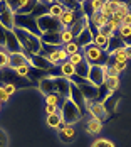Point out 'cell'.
I'll return each mask as SVG.
<instances>
[{"label":"cell","instance_id":"6da1fadb","mask_svg":"<svg viewBox=\"0 0 131 147\" xmlns=\"http://www.w3.org/2000/svg\"><path fill=\"white\" fill-rule=\"evenodd\" d=\"M84 59L87 61L89 66H106L109 61V54L104 49H99L94 44H89L84 47Z\"/></svg>","mask_w":131,"mask_h":147},{"label":"cell","instance_id":"7a4b0ae2","mask_svg":"<svg viewBox=\"0 0 131 147\" xmlns=\"http://www.w3.org/2000/svg\"><path fill=\"white\" fill-rule=\"evenodd\" d=\"M0 73H2V81H3V85H12L17 88H27V86H34L35 83H32L29 78H22V76H19V74L15 73V69L12 68H3V69H0Z\"/></svg>","mask_w":131,"mask_h":147},{"label":"cell","instance_id":"3957f363","mask_svg":"<svg viewBox=\"0 0 131 147\" xmlns=\"http://www.w3.org/2000/svg\"><path fill=\"white\" fill-rule=\"evenodd\" d=\"M81 117H82V115H81L79 108H77L69 98L64 100L62 107H61V118H62V122H64L66 125H74L76 122L81 120Z\"/></svg>","mask_w":131,"mask_h":147},{"label":"cell","instance_id":"277c9868","mask_svg":"<svg viewBox=\"0 0 131 147\" xmlns=\"http://www.w3.org/2000/svg\"><path fill=\"white\" fill-rule=\"evenodd\" d=\"M37 27L41 30V34H51V32H62L64 27L61 24L57 17H52V15H44V17H39L37 19Z\"/></svg>","mask_w":131,"mask_h":147},{"label":"cell","instance_id":"5b68a950","mask_svg":"<svg viewBox=\"0 0 131 147\" xmlns=\"http://www.w3.org/2000/svg\"><path fill=\"white\" fill-rule=\"evenodd\" d=\"M15 29H24L27 32H32L37 37L42 36L37 27V19H34L32 15H15Z\"/></svg>","mask_w":131,"mask_h":147},{"label":"cell","instance_id":"8992f818","mask_svg":"<svg viewBox=\"0 0 131 147\" xmlns=\"http://www.w3.org/2000/svg\"><path fill=\"white\" fill-rule=\"evenodd\" d=\"M86 110L91 113V118H96L99 122H106L108 120V112H106V108H104L102 103L86 102Z\"/></svg>","mask_w":131,"mask_h":147},{"label":"cell","instance_id":"52a82bcc","mask_svg":"<svg viewBox=\"0 0 131 147\" xmlns=\"http://www.w3.org/2000/svg\"><path fill=\"white\" fill-rule=\"evenodd\" d=\"M87 80H89V83H92L98 88L104 85V80H106L104 66H91L89 68V74H87Z\"/></svg>","mask_w":131,"mask_h":147},{"label":"cell","instance_id":"ba28073f","mask_svg":"<svg viewBox=\"0 0 131 147\" xmlns=\"http://www.w3.org/2000/svg\"><path fill=\"white\" fill-rule=\"evenodd\" d=\"M69 100L79 108L81 115L86 113V98H84V95L81 93V90L77 88L76 85H72V83H71V95H69Z\"/></svg>","mask_w":131,"mask_h":147},{"label":"cell","instance_id":"9c48e42d","mask_svg":"<svg viewBox=\"0 0 131 147\" xmlns=\"http://www.w3.org/2000/svg\"><path fill=\"white\" fill-rule=\"evenodd\" d=\"M54 85H56V93L62 100H67L71 95V81L67 78H52Z\"/></svg>","mask_w":131,"mask_h":147},{"label":"cell","instance_id":"30bf717a","mask_svg":"<svg viewBox=\"0 0 131 147\" xmlns=\"http://www.w3.org/2000/svg\"><path fill=\"white\" fill-rule=\"evenodd\" d=\"M5 47H7V53L15 54V53H24L22 46L19 42L17 36L14 34V30H7V39H5Z\"/></svg>","mask_w":131,"mask_h":147},{"label":"cell","instance_id":"8fae6325","mask_svg":"<svg viewBox=\"0 0 131 147\" xmlns=\"http://www.w3.org/2000/svg\"><path fill=\"white\" fill-rule=\"evenodd\" d=\"M20 66H30V59L24 53H15V54L9 53V68L17 69Z\"/></svg>","mask_w":131,"mask_h":147},{"label":"cell","instance_id":"7c38bea8","mask_svg":"<svg viewBox=\"0 0 131 147\" xmlns=\"http://www.w3.org/2000/svg\"><path fill=\"white\" fill-rule=\"evenodd\" d=\"M30 66H34L37 69H42V71H49L51 68H54L51 64V61L45 56H42V54H32L30 56Z\"/></svg>","mask_w":131,"mask_h":147},{"label":"cell","instance_id":"4fadbf2b","mask_svg":"<svg viewBox=\"0 0 131 147\" xmlns=\"http://www.w3.org/2000/svg\"><path fill=\"white\" fill-rule=\"evenodd\" d=\"M126 44H124V41L118 36V34H113L111 37H109V41H108V47H106V53L109 54V56H113L116 51L119 49H124Z\"/></svg>","mask_w":131,"mask_h":147},{"label":"cell","instance_id":"5bb4252c","mask_svg":"<svg viewBox=\"0 0 131 147\" xmlns=\"http://www.w3.org/2000/svg\"><path fill=\"white\" fill-rule=\"evenodd\" d=\"M77 88L81 90V93L84 95L86 102H96V100H98V93H99V88H98V86H94L92 83L81 85V86H77Z\"/></svg>","mask_w":131,"mask_h":147},{"label":"cell","instance_id":"9a60e30c","mask_svg":"<svg viewBox=\"0 0 131 147\" xmlns=\"http://www.w3.org/2000/svg\"><path fill=\"white\" fill-rule=\"evenodd\" d=\"M0 26L5 30H14L15 29V14L9 9L3 14H0Z\"/></svg>","mask_w":131,"mask_h":147},{"label":"cell","instance_id":"2e32d148","mask_svg":"<svg viewBox=\"0 0 131 147\" xmlns=\"http://www.w3.org/2000/svg\"><path fill=\"white\" fill-rule=\"evenodd\" d=\"M41 42H42V44H47V46H54V47H61V44H64L59 32L42 34V36H41Z\"/></svg>","mask_w":131,"mask_h":147},{"label":"cell","instance_id":"e0dca14e","mask_svg":"<svg viewBox=\"0 0 131 147\" xmlns=\"http://www.w3.org/2000/svg\"><path fill=\"white\" fill-rule=\"evenodd\" d=\"M74 42L77 44V47L79 49H84L86 46L92 44V36H91V32H89V29H84L76 39H74Z\"/></svg>","mask_w":131,"mask_h":147},{"label":"cell","instance_id":"ac0fdd59","mask_svg":"<svg viewBox=\"0 0 131 147\" xmlns=\"http://www.w3.org/2000/svg\"><path fill=\"white\" fill-rule=\"evenodd\" d=\"M49 12H51L49 2H37L30 15H32L34 19H39V17H44V15H49Z\"/></svg>","mask_w":131,"mask_h":147},{"label":"cell","instance_id":"d6986e66","mask_svg":"<svg viewBox=\"0 0 131 147\" xmlns=\"http://www.w3.org/2000/svg\"><path fill=\"white\" fill-rule=\"evenodd\" d=\"M39 90L42 91L44 95L47 96V95H52V93H56V85H54V80L52 78H44L41 80V83H39Z\"/></svg>","mask_w":131,"mask_h":147},{"label":"cell","instance_id":"ffe728a7","mask_svg":"<svg viewBox=\"0 0 131 147\" xmlns=\"http://www.w3.org/2000/svg\"><path fill=\"white\" fill-rule=\"evenodd\" d=\"M59 139L64 142V144H71L76 140V130H74L72 125H67L64 130H61L59 132Z\"/></svg>","mask_w":131,"mask_h":147},{"label":"cell","instance_id":"44dd1931","mask_svg":"<svg viewBox=\"0 0 131 147\" xmlns=\"http://www.w3.org/2000/svg\"><path fill=\"white\" fill-rule=\"evenodd\" d=\"M27 78H29L32 83H35V81H39V83H41V80L47 78V71H42V69H37V68L30 66V68H29V74H27Z\"/></svg>","mask_w":131,"mask_h":147},{"label":"cell","instance_id":"7402d4cb","mask_svg":"<svg viewBox=\"0 0 131 147\" xmlns=\"http://www.w3.org/2000/svg\"><path fill=\"white\" fill-rule=\"evenodd\" d=\"M89 64H87L86 59H82L79 64H76L74 66V74H77L79 78H84V80H87V74H89Z\"/></svg>","mask_w":131,"mask_h":147},{"label":"cell","instance_id":"603a6c76","mask_svg":"<svg viewBox=\"0 0 131 147\" xmlns=\"http://www.w3.org/2000/svg\"><path fill=\"white\" fill-rule=\"evenodd\" d=\"M84 29H87V17H82L81 20H77V22H76V24H74L69 30H71L72 37L76 39V37H77V36H79V34H81Z\"/></svg>","mask_w":131,"mask_h":147},{"label":"cell","instance_id":"cb8c5ba5","mask_svg":"<svg viewBox=\"0 0 131 147\" xmlns=\"http://www.w3.org/2000/svg\"><path fill=\"white\" fill-rule=\"evenodd\" d=\"M87 20H89L91 24H94L98 29H99V27H102V26H106V24L109 22V19H108V17H104L101 12H96V14H92L89 19H87Z\"/></svg>","mask_w":131,"mask_h":147},{"label":"cell","instance_id":"d4e9b609","mask_svg":"<svg viewBox=\"0 0 131 147\" xmlns=\"http://www.w3.org/2000/svg\"><path fill=\"white\" fill-rule=\"evenodd\" d=\"M35 3H37V0H25V3L15 12V15H30L34 7H35Z\"/></svg>","mask_w":131,"mask_h":147},{"label":"cell","instance_id":"484cf974","mask_svg":"<svg viewBox=\"0 0 131 147\" xmlns=\"http://www.w3.org/2000/svg\"><path fill=\"white\" fill-rule=\"evenodd\" d=\"M86 129L89 134H99L102 129V122L96 120V118H89V122L86 123Z\"/></svg>","mask_w":131,"mask_h":147},{"label":"cell","instance_id":"4316f807","mask_svg":"<svg viewBox=\"0 0 131 147\" xmlns=\"http://www.w3.org/2000/svg\"><path fill=\"white\" fill-rule=\"evenodd\" d=\"M49 5H51V12L49 14L52 15V17H61V15L64 14V7L59 3V2H49Z\"/></svg>","mask_w":131,"mask_h":147},{"label":"cell","instance_id":"83f0119b","mask_svg":"<svg viewBox=\"0 0 131 147\" xmlns=\"http://www.w3.org/2000/svg\"><path fill=\"white\" fill-rule=\"evenodd\" d=\"M61 73H62V78H71L74 74V66L69 63V61H66V63H62L61 64Z\"/></svg>","mask_w":131,"mask_h":147},{"label":"cell","instance_id":"f1b7e54d","mask_svg":"<svg viewBox=\"0 0 131 147\" xmlns=\"http://www.w3.org/2000/svg\"><path fill=\"white\" fill-rule=\"evenodd\" d=\"M104 86L109 90V91H116L119 88V80L118 78H111V76H106V80H104Z\"/></svg>","mask_w":131,"mask_h":147},{"label":"cell","instance_id":"f546056e","mask_svg":"<svg viewBox=\"0 0 131 147\" xmlns=\"http://www.w3.org/2000/svg\"><path fill=\"white\" fill-rule=\"evenodd\" d=\"M108 37H104V36H101V34H98L94 39H92V44L96 46V47H99V49H104L106 51V47H108Z\"/></svg>","mask_w":131,"mask_h":147},{"label":"cell","instance_id":"4dcf8cb0","mask_svg":"<svg viewBox=\"0 0 131 147\" xmlns=\"http://www.w3.org/2000/svg\"><path fill=\"white\" fill-rule=\"evenodd\" d=\"M45 103H47V105H56V107H59V103H61V107H62L64 100L59 96L57 93H52V95H47V96H45Z\"/></svg>","mask_w":131,"mask_h":147},{"label":"cell","instance_id":"1f68e13d","mask_svg":"<svg viewBox=\"0 0 131 147\" xmlns=\"http://www.w3.org/2000/svg\"><path fill=\"white\" fill-rule=\"evenodd\" d=\"M111 96H113V95H111ZM111 96H109L108 100H104V103H102L108 113H109V112H113V110L116 108V103H118V98H111Z\"/></svg>","mask_w":131,"mask_h":147},{"label":"cell","instance_id":"d6a6232c","mask_svg":"<svg viewBox=\"0 0 131 147\" xmlns=\"http://www.w3.org/2000/svg\"><path fill=\"white\" fill-rule=\"evenodd\" d=\"M61 122H62V118H61V112H59V113H54V115H49V117H47V123H49L51 127H57Z\"/></svg>","mask_w":131,"mask_h":147},{"label":"cell","instance_id":"836d02e7","mask_svg":"<svg viewBox=\"0 0 131 147\" xmlns=\"http://www.w3.org/2000/svg\"><path fill=\"white\" fill-rule=\"evenodd\" d=\"M81 7H82V12H84V15H86L87 19L94 14V10H92V2H81Z\"/></svg>","mask_w":131,"mask_h":147},{"label":"cell","instance_id":"e575fe53","mask_svg":"<svg viewBox=\"0 0 131 147\" xmlns=\"http://www.w3.org/2000/svg\"><path fill=\"white\" fill-rule=\"evenodd\" d=\"M61 37H62V42H64V46L69 44V42H74V37L72 34H71V30L69 29H64L62 32H61Z\"/></svg>","mask_w":131,"mask_h":147},{"label":"cell","instance_id":"d590c367","mask_svg":"<svg viewBox=\"0 0 131 147\" xmlns=\"http://www.w3.org/2000/svg\"><path fill=\"white\" fill-rule=\"evenodd\" d=\"M64 51L67 53V56H72V54H76V53H79L81 49L77 47V44H76V42H69V44L64 46Z\"/></svg>","mask_w":131,"mask_h":147},{"label":"cell","instance_id":"8d00e7d4","mask_svg":"<svg viewBox=\"0 0 131 147\" xmlns=\"http://www.w3.org/2000/svg\"><path fill=\"white\" fill-rule=\"evenodd\" d=\"M9 68V53L7 51H0V69Z\"/></svg>","mask_w":131,"mask_h":147},{"label":"cell","instance_id":"74e56055","mask_svg":"<svg viewBox=\"0 0 131 147\" xmlns=\"http://www.w3.org/2000/svg\"><path fill=\"white\" fill-rule=\"evenodd\" d=\"M7 3H9V9L15 14V12H17V10L25 3V0H14V2H7Z\"/></svg>","mask_w":131,"mask_h":147},{"label":"cell","instance_id":"f35d334b","mask_svg":"<svg viewBox=\"0 0 131 147\" xmlns=\"http://www.w3.org/2000/svg\"><path fill=\"white\" fill-rule=\"evenodd\" d=\"M82 59H84V56H82V53L79 51V53H76V54H72V56H69V59H67V61H69L72 66H76V64H79Z\"/></svg>","mask_w":131,"mask_h":147},{"label":"cell","instance_id":"ab89813d","mask_svg":"<svg viewBox=\"0 0 131 147\" xmlns=\"http://www.w3.org/2000/svg\"><path fill=\"white\" fill-rule=\"evenodd\" d=\"M121 7H123V3H121V2H108V9H109V12H111V14H118Z\"/></svg>","mask_w":131,"mask_h":147},{"label":"cell","instance_id":"60d3db41","mask_svg":"<svg viewBox=\"0 0 131 147\" xmlns=\"http://www.w3.org/2000/svg\"><path fill=\"white\" fill-rule=\"evenodd\" d=\"M130 34H131V27H124V26H121V27H119V30H118V36H119L123 41H124Z\"/></svg>","mask_w":131,"mask_h":147},{"label":"cell","instance_id":"b9f144b4","mask_svg":"<svg viewBox=\"0 0 131 147\" xmlns=\"http://www.w3.org/2000/svg\"><path fill=\"white\" fill-rule=\"evenodd\" d=\"M99 34L109 39V37L113 36V30H111V27H109V24H106V26H102V27H99Z\"/></svg>","mask_w":131,"mask_h":147},{"label":"cell","instance_id":"7bdbcfd3","mask_svg":"<svg viewBox=\"0 0 131 147\" xmlns=\"http://www.w3.org/2000/svg\"><path fill=\"white\" fill-rule=\"evenodd\" d=\"M9 146V135L3 129H0V147H7Z\"/></svg>","mask_w":131,"mask_h":147},{"label":"cell","instance_id":"ee69618b","mask_svg":"<svg viewBox=\"0 0 131 147\" xmlns=\"http://www.w3.org/2000/svg\"><path fill=\"white\" fill-rule=\"evenodd\" d=\"M92 147H114L113 146V142H109V140H106V139H99V140H96Z\"/></svg>","mask_w":131,"mask_h":147},{"label":"cell","instance_id":"f6af8a7d","mask_svg":"<svg viewBox=\"0 0 131 147\" xmlns=\"http://www.w3.org/2000/svg\"><path fill=\"white\" fill-rule=\"evenodd\" d=\"M29 68L30 66H20V68L15 69V73L19 74V76H22V78H27V74H29Z\"/></svg>","mask_w":131,"mask_h":147},{"label":"cell","instance_id":"bcb514c9","mask_svg":"<svg viewBox=\"0 0 131 147\" xmlns=\"http://www.w3.org/2000/svg\"><path fill=\"white\" fill-rule=\"evenodd\" d=\"M5 39H7V30L0 26V51L2 47H5Z\"/></svg>","mask_w":131,"mask_h":147},{"label":"cell","instance_id":"7dc6e473","mask_svg":"<svg viewBox=\"0 0 131 147\" xmlns=\"http://www.w3.org/2000/svg\"><path fill=\"white\" fill-rule=\"evenodd\" d=\"M102 5H104L102 0H96V2H92V10H94V14H96V12H101Z\"/></svg>","mask_w":131,"mask_h":147},{"label":"cell","instance_id":"c3c4849f","mask_svg":"<svg viewBox=\"0 0 131 147\" xmlns=\"http://www.w3.org/2000/svg\"><path fill=\"white\" fill-rule=\"evenodd\" d=\"M9 98H10V96H9V95L5 93V90H3V85H2V86H0V103L7 102Z\"/></svg>","mask_w":131,"mask_h":147},{"label":"cell","instance_id":"681fc988","mask_svg":"<svg viewBox=\"0 0 131 147\" xmlns=\"http://www.w3.org/2000/svg\"><path fill=\"white\" fill-rule=\"evenodd\" d=\"M45 110H47V113H49V115L59 113V112H57V107H56V105H47V107H45Z\"/></svg>","mask_w":131,"mask_h":147},{"label":"cell","instance_id":"f907efd6","mask_svg":"<svg viewBox=\"0 0 131 147\" xmlns=\"http://www.w3.org/2000/svg\"><path fill=\"white\" fill-rule=\"evenodd\" d=\"M121 26H124V27H131V14H128L126 17H124V19H123Z\"/></svg>","mask_w":131,"mask_h":147},{"label":"cell","instance_id":"816d5d0a","mask_svg":"<svg viewBox=\"0 0 131 147\" xmlns=\"http://www.w3.org/2000/svg\"><path fill=\"white\" fill-rule=\"evenodd\" d=\"M3 90H5V93L10 96V95L15 91V86H12V85H3Z\"/></svg>","mask_w":131,"mask_h":147},{"label":"cell","instance_id":"f5cc1de1","mask_svg":"<svg viewBox=\"0 0 131 147\" xmlns=\"http://www.w3.org/2000/svg\"><path fill=\"white\" fill-rule=\"evenodd\" d=\"M113 66H114V68H116L118 71H119V73H121V71H123V69H124V68H126V63H114V64H113Z\"/></svg>","mask_w":131,"mask_h":147},{"label":"cell","instance_id":"db71d44e","mask_svg":"<svg viewBox=\"0 0 131 147\" xmlns=\"http://www.w3.org/2000/svg\"><path fill=\"white\" fill-rule=\"evenodd\" d=\"M66 127H67V125H66V123H64V122H61V123H59L57 127H56V129H57L59 132H61V130H64V129H66Z\"/></svg>","mask_w":131,"mask_h":147},{"label":"cell","instance_id":"11a10c76","mask_svg":"<svg viewBox=\"0 0 131 147\" xmlns=\"http://www.w3.org/2000/svg\"><path fill=\"white\" fill-rule=\"evenodd\" d=\"M124 53H126L128 58H131V46H126V47H124Z\"/></svg>","mask_w":131,"mask_h":147},{"label":"cell","instance_id":"9f6ffc18","mask_svg":"<svg viewBox=\"0 0 131 147\" xmlns=\"http://www.w3.org/2000/svg\"><path fill=\"white\" fill-rule=\"evenodd\" d=\"M124 44H126V46H131V34L126 37V39H124Z\"/></svg>","mask_w":131,"mask_h":147},{"label":"cell","instance_id":"6f0895ef","mask_svg":"<svg viewBox=\"0 0 131 147\" xmlns=\"http://www.w3.org/2000/svg\"><path fill=\"white\" fill-rule=\"evenodd\" d=\"M0 108H2V103H0Z\"/></svg>","mask_w":131,"mask_h":147}]
</instances>
